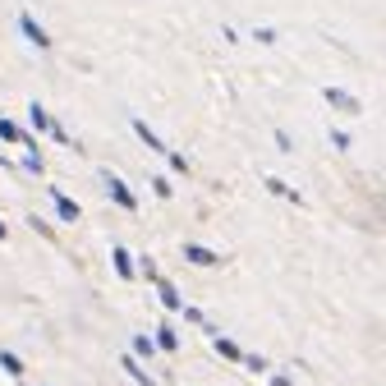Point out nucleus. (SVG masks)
<instances>
[{
  "instance_id": "obj_6",
  "label": "nucleus",
  "mask_w": 386,
  "mask_h": 386,
  "mask_svg": "<svg viewBox=\"0 0 386 386\" xmlns=\"http://www.w3.org/2000/svg\"><path fill=\"white\" fill-rule=\"evenodd\" d=\"M51 202H56V212H60V221H78V202L69 198V193H60V189H51Z\"/></svg>"
},
{
  "instance_id": "obj_9",
  "label": "nucleus",
  "mask_w": 386,
  "mask_h": 386,
  "mask_svg": "<svg viewBox=\"0 0 386 386\" xmlns=\"http://www.w3.org/2000/svg\"><path fill=\"white\" fill-rule=\"evenodd\" d=\"M0 138H5V143H23V147H32V138L23 134V129H19L14 120H0Z\"/></svg>"
},
{
  "instance_id": "obj_11",
  "label": "nucleus",
  "mask_w": 386,
  "mask_h": 386,
  "mask_svg": "<svg viewBox=\"0 0 386 386\" xmlns=\"http://www.w3.org/2000/svg\"><path fill=\"white\" fill-rule=\"evenodd\" d=\"M110 258H115V272H120L124 280H134V258H129V248L115 244V253H110Z\"/></svg>"
},
{
  "instance_id": "obj_3",
  "label": "nucleus",
  "mask_w": 386,
  "mask_h": 386,
  "mask_svg": "<svg viewBox=\"0 0 386 386\" xmlns=\"http://www.w3.org/2000/svg\"><path fill=\"white\" fill-rule=\"evenodd\" d=\"M19 32H23V37H28L37 51H51V32L42 28V23H37L32 14H19Z\"/></svg>"
},
{
  "instance_id": "obj_2",
  "label": "nucleus",
  "mask_w": 386,
  "mask_h": 386,
  "mask_svg": "<svg viewBox=\"0 0 386 386\" xmlns=\"http://www.w3.org/2000/svg\"><path fill=\"white\" fill-rule=\"evenodd\" d=\"M101 184H106V193H110L115 202H120L124 212H138V198L129 193V184H124L120 175H110V170H101Z\"/></svg>"
},
{
  "instance_id": "obj_5",
  "label": "nucleus",
  "mask_w": 386,
  "mask_h": 386,
  "mask_svg": "<svg viewBox=\"0 0 386 386\" xmlns=\"http://www.w3.org/2000/svg\"><path fill=\"white\" fill-rule=\"evenodd\" d=\"M184 258H189L193 267H217V263H221L217 253H212V248H202V244H184Z\"/></svg>"
},
{
  "instance_id": "obj_18",
  "label": "nucleus",
  "mask_w": 386,
  "mask_h": 386,
  "mask_svg": "<svg viewBox=\"0 0 386 386\" xmlns=\"http://www.w3.org/2000/svg\"><path fill=\"white\" fill-rule=\"evenodd\" d=\"M272 386H294V382H290V377H280V372H276V377H272Z\"/></svg>"
},
{
  "instance_id": "obj_10",
  "label": "nucleus",
  "mask_w": 386,
  "mask_h": 386,
  "mask_svg": "<svg viewBox=\"0 0 386 386\" xmlns=\"http://www.w3.org/2000/svg\"><path fill=\"white\" fill-rule=\"evenodd\" d=\"M263 184H267V189H272V193H276V198H285V202H304V198H299V193H294V189H290V184H285V180H276V175H267Z\"/></svg>"
},
{
  "instance_id": "obj_1",
  "label": "nucleus",
  "mask_w": 386,
  "mask_h": 386,
  "mask_svg": "<svg viewBox=\"0 0 386 386\" xmlns=\"http://www.w3.org/2000/svg\"><path fill=\"white\" fill-rule=\"evenodd\" d=\"M28 124H32V129H42V134H51L56 143H69V134H64L60 124L47 115V106H42V101H32V106H28Z\"/></svg>"
},
{
  "instance_id": "obj_14",
  "label": "nucleus",
  "mask_w": 386,
  "mask_h": 386,
  "mask_svg": "<svg viewBox=\"0 0 386 386\" xmlns=\"http://www.w3.org/2000/svg\"><path fill=\"white\" fill-rule=\"evenodd\" d=\"M0 368L10 372V377H23V363H19V354H10V350H0Z\"/></svg>"
},
{
  "instance_id": "obj_16",
  "label": "nucleus",
  "mask_w": 386,
  "mask_h": 386,
  "mask_svg": "<svg viewBox=\"0 0 386 386\" xmlns=\"http://www.w3.org/2000/svg\"><path fill=\"white\" fill-rule=\"evenodd\" d=\"M134 354H143V359L152 354V336H134Z\"/></svg>"
},
{
  "instance_id": "obj_19",
  "label": "nucleus",
  "mask_w": 386,
  "mask_h": 386,
  "mask_svg": "<svg viewBox=\"0 0 386 386\" xmlns=\"http://www.w3.org/2000/svg\"><path fill=\"white\" fill-rule=\"evenodd\" d=\"M0 239H5V221H0Z\"/></svg>"
},
{
  "instance_id": "obj_12",
  "label": "nucleus",
  "mask_w": 386,
  "mask_h": 386,
  "mask_svg": "<svg viewBox=\"0 0 386 386\" xmlns=\"http://www.w3.org/2000/svg\"><path fill=\"white\" fill-rule=\"evenodd\" d=\"M120 363H124V372H129V377H134V382H138V386H156V382H152V377H147V372H143V368H138V359H134V354H124V359H120Z\"/></svg>"
},
{
  "instance_id": "obj_4",
  "label": "nucleus",
  "mask_w": 386,
  "mask_h": 386,
  "mask_svg": "<svg viewBox=\"0 0 386 386\" xmlns=\"http://www.w3.org/2000/svg\"><path fill=\"white\" fill-rule=\"evenodd\" d=\"M322 97H326L336 110H345V115H359V110H363V106H359V97H350L345 88H322Z\"/></svg>"
},
{
  "instance_id": "obj_8",
  "label": "nucleus",
  "mask_w": 386,
  "mask_h": 386,
  "mask_svg": "<svg viewBox=\"0 0 386 386\" xmlns=\"http://www.w3.org/2000/svg\"><path fill=\"white\" fill-rule=\"evenodd\" d=\"M212 345H217V354H221V359H230V363H244V359H248V354H244V350H239V345H234L230 336H217V340H212Z\"/></svg>"
},
{
  "instance_id": "obj_15",
  "label": "nucleus",
  "mask_w": 386,
  "mask_h": 386,
  "mask_svg": "<svg viewBox=\"0 0 386 386\" xmlns=\"http://www.w3.org/2000/svg\"><path fill=\"white\" fill-rule=\"evenodd\" d=\"M156 345H161V350H175L180 340H175V331H170V326H161V331H156Z\"/></svg>"
},
{
  "instance_id": "obj_7",
  "label": "nucleus",
  "mask_w": 386,
  "mask_h": 386,
  "mask_svg": "<svg viewBox=\"0 0 386 386\" xmlns=\"http://www.w3.org/2000/svg\"><path fill=\"white\" fill-rule=\"evenodd\" d=\"M129 124H134V134H138V138L147 143V147H152V152H161V156L170 152L166 143H161V138H156V134H152V129H147V120H129Z\"/></svg>"
},
{
  "instance_id": "obj_17",
  "label": "nucleus",
  "mask_w": 386,
  "mask_h": 386,
  "mask_svg": "<svg viewBox=\"0 0 386 386\" xmlns=\"http://www.w3.org/2000/svg\"><path fill=\"white\" fill-rule=\"evenodd\" d=\"M166 156H170V170H180V175L189 170V156H180V152H166Z\"/></svg>"
},
{
  "instance_id": "obj_13",
  "label": "nucleus",
  "mask_w": 386,
  "mask_h": 386,
  "mask_svg": "<svg viewBox=\"0 0 386 386\" xmlns=\"http://www.w3.org/2000/svg\"><path fill=\"white\" fill-rule=\"evenodd\" d=\"M156 294H161V304H166V309H184V304H180V290H175L170 280H156Z\"/></svg>"
}]
</instances>
